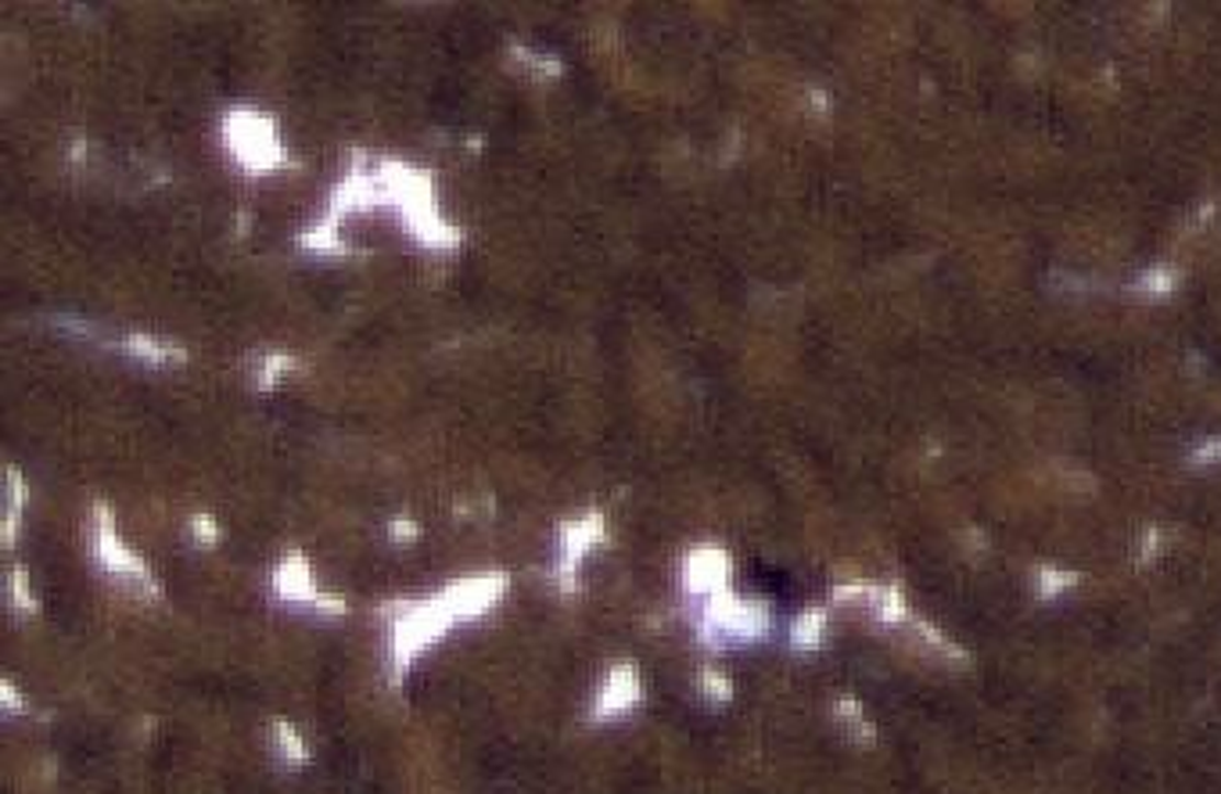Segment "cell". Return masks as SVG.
Here are the masks:
<instances>
[{
    "label": "cell",
    "instance_id": "1",
    "mask_svg": "<svg viewBox=\"0 0 1221 794\" xmlns=\"http://www.w3.org/2000/svg\"><path fill=\"white\" fill-rule=\"evenodd\" d=\"M227 141H231V148L237 152V158L251 169H273L277 163H281V152H277V144L270 137V126L262 123L259 115L234 112L231 123H227Z\"/></svg>",
    "mask_w": 1221,
    "mask_h": 794
},
{
    "label": "cell",
    "instance_id": "2",
    "mask_svg": "<svg viewBox=\"0 0 1221 794\" xmlns=\"http://www.w3.org/2000/svg\"><path fill=\"white\" fill-rule=\"evenodd\" d=\"M123 349L126 353H134V356H144V360H155V364H163V360H180V349H172V346H158V342H152V338H144V335H130L126 342H123Z\"/></svg>",
    "mask_w": 1221,
    "mask_h": 794
}]
</instances>
